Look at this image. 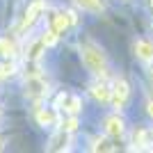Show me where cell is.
Segmentation results:
<instances>
[{"instance_id":"5","label":"cell","mask_w":153,"mask_h":153,"mask_svg":"<svg viewBox=\"0 0 153 153\" xmlns=\"http://www.w3.org/2000/svg\"><path fill=\"white\" fill-rule=\"evenodd\" d=\"M25 89H27V96H44V94H46V82H44V78L32 76L30 80H27Z\"/></svg>"},{"instance_id":"4","label":"cell","mask_w":153,"mask_h":153,"mask_svg":"<svg viewBox=\"0 0 153 153\" xmlns=\"http://www.w3.org/2000/svg\"><path fill=\"white\" fill-rule=\"evenodd\" d=\"M133 51L135 55L144 62H153V44L151 41H135L133 44Z\"/></svg>"},{"instance_id":"2","label":"cell","mask_w":153,"mask_h":153,"mask_svg":"<svg viewBox=\"0 0 153 153\" xmlns=\"http://www.w3.org/2000/svg\"><path fill=\"white\" fill-rule=\"evenodd\" d=\"M128 94H130L128 82L123 78H117L114 85H112V89H110V101H112V105H114L117 110H121L123 105H126V101H128Z\"/></svg>"},{"instance_id":"1","label":"cell","mask_w":153,"mask_h":153,"mask_svg":"<svg viewBox=\"0 0 153 153\" xmlns=\"http://www.w3.org/2000/svg\"><path fill=\"white\" fill-rule=\"evenodd\" d=\"M82 62L96 76H105L108 73V62L103 57V53L98 48H94V46H82Z\"/></svg>"},{"instance_id":"16","label":"cell","mask_w":153,"mask_h":153,"mask_svg":"<svg viewBox=\"0 0 153 153\" xmlns=\"http://www.w3.org/2000/svg\"><path fill=\"white\" fill-rule=\"evenodd\" d=\"M41 41H44L46 46H53L55 41H57V32H55V30H48V32H46V37L41 39Z\"/></svg>"},{"instance_id":"8","label":"cell","mask_w":153,"mask_h":153,"mask_svg":"<svg viewBox=\"0 0 153 153\" xmlns=\"http://www.w3.org/2000/svg\"><path fill=\"white\" fill-rule=\"evenodd\" d=\"M76 5H80L82 9H87V12H91V14H101L103 9H105V2H103V0H76Z\"/></svg>"},{"instance_id":"13","label":"cell","mask_w":153,"mask_h":153,"mask_svg":"<svg viewBox=\"0 0 153 153\" xmlns=\"http://www.w3.org/2000/svg\"><path fill=\"white\" fill-rule=\"evenodd\" d=\"M91 149H94V151H114V146H112L108 140H96V144Z\"/></svg>"},{"instance_id":"14","label":"cell","mask_w":153,"mask_h":153,"mask_svg":"<svg viewBox=\"0 0 153 153\" xmlns=\"http://www.w3.org/2000/svg\"><path fill=\"white\" fill-rule=\"evenodd\" d=\"M0 55H5V57H12L14 55V48L9 41H5V39H0Z\"/></svg>"},{"instance_id":"20","label":"cell","mask_w":153,"mask_h":153,"mask_svg":"<svg viewBox=\"0 0 153 153\" xmlns=\"http://www.w3.org/2000/svg\"><path fill=\"white\" fill-rule=\"evenodd\" d=\"M151 7H153V0H151Z\"/></svg>"},{"instance_id":"18","label":"cell","mask_w":153,"mask_h":153,"mask_svg":"<svg viewBox=\"0 0 153 153\" xmlns=\"http://www.w3.org/2000/svg\"><path fill=\"white\" fill-rule=\"evenodd\" d=\"M149 114L153 117V103H149Z\"/></svg>"},{"instance_id":"11","label":"cell","mask_w":153,"mask_h":153,"mask_svg":"<svg viewBox=\"0 0 153 153\" xmlns=\"http://www.w3.org/2000/svg\"><path fill=\"white\" fill-rule=\"evenodd\" d=\"M44 48H46V44L41 41V39H39V41H34V44L30 46V51H27V59H32V62H34V59H39V57H41V53H44Z\"/></svg>"},{"instance_id":"17","label":"cell","mask_w":153,"mask_h":153,"mask_svg":"<svg viewBox=\"0 0 153 153\" xmlns=\"http://www.w3.org/2000/svg\"><path fill=\"white\" fill-rule=\"evenodd\" d=\"M78 128V119H69V121L64 123V133H73Z\"/></svg>"},{"instance_id":"12","label":"cell","mask_w":153,"mask_h":153,"mask_svg":"<svg viewBox=\"0 0 153 153\" xmlns=\"http://www.w3.org/2000/svg\"><path fill=\"white\" fill-rule=\"evenodd\" d=\"M37 119H39L41 126H51V123H55V112H44V110H41L37 114Z\"/></svg>"},{"instance_id":"10","label":"cell","mask_w":153,"mask_h":153,"mask_svg":"<svg viewBox=\"0 0 153 153\" xmlns=\"http://www.w3.org/2000/svg\"><path fill=\"white\" fill-rule=\"evenodd\" d=\"M71 23H69V16H66V14H57V16H53V30L57 32H64L66 30V27H69Z\"/></svg>"},{"instance_id":"15","label":"cell","mask_w":153,"mask_h":153,"mask_svg":"<svg viewBox=\"0 0 153 153\" xmlns=\"http://www.w3.org/2000/svg\"><path fill=\"white\" fill-rule=\"evenodd\" d=\"M14 71H16V66H14L12 62H5V64H0V78H7V76H12Z\"/></svg>"},{"instance_id":"6","label":"cell","mask_w":153,"mask_h":153,"mask_svg":"<svg viewBox=\"0 0 153 153\" xmlns=\"http://www.w3.org/2000/svg\"><path fill=\"white\" fill-rule=\"evenodd\" d=\"M89 94L94 96L98 103H108L110 101V87L105 82H96V85H91L89 87Z\"/></svg>"},{"instance_id":"7","label":"cell","mask_w":153,"mask_h":153,"mask_svg":"<svg viewBox=\"0 0 153 153\" xmlns=\"http://www.w3.org/2000/svg\"><path fill=\"white\" fill-rule=\"evenodd\" d=\"M105 130H108V135H112V137H121L123 121L119 119V117H110L108 121H105Z\"/></svg>"},{"instance_id":"9","label":"cell","mask_w":153,"mask_h":153,"mask_svg":"<svg viewBox=\"0 0 153 153\" xmlns=\"http://www.w3.org/2000/svg\"><path fill=\"white\" fill-rule=\"evenodd\" d=\"M62 103H64V110H66V112H71V114L80 112V105H82V101H80L78 96H66Z\"/></svg>"},{"instance_id":"19","label":"cell","mask_w":153,"mask_h":153,"mask_svg":"<svg viewBox=\"0 0 153 153\" xmlns=\"http://www.w3.org/2000/svg\"><path fill=\"white\" fill-rule=\"evenodd\" d=\"M2 149H5V140H2V137H0V151H2Z\"/></svg>"},{"instance_id":"3","label":"cell","mask_w":153,"mask_h":153,"mask_svg":"<svg viewBox=\"0 0 153 153\" xmlns=\"http://www.w3.org/2000/svg\"><path fill=\"white\" fill-rule=\"evenodd\" d=\"M44 12V0H34L30 7H27V14H25V19H23V25H21V30H25V27H30L34 21L39 19V14Z\"/></svg>"}]
</instances>
